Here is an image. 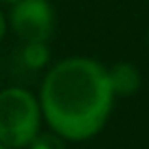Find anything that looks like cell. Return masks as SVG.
Listing matches in <instances>:
<instances>
[{
	"mask_svg": "<svg viewBox=\"0 0 149 149\" xmlns=\"http://www.w3.org/2000/svg\"><path fill=\"white\" fill-rule=\"evenodd\" d=\"M107 77H110V86L114 94H132L140 84L138 70L132 64H116L112 70H107Z\"/></svg>",
	"mask_w": 149,
	"mask_h": 149,
	"instance_id": "277c9868",
	"label": "cell"
},
{
	"mask_svg": "<svg viewBox=\"0 0 149 149\" xmlns=\"http://www.w3.org/2000/svg\"><path fill=\"white\" fill-rule=\"evenodd\" d=\"M40 127V105L31 92L9 88L0 92V143L7 147L31 145Z\"/></svg>",
	"mask_w": 149,
	"mask_h": 149,
	"instance_id": "7a4b0ae2",
	"label": "cell"
},
{
	"mask_svg": "<svg viewBox=\"0 0 149 149\" xmlns=\"http://www.w3.org/2000/svg\"><path fill=\"white\" fill-rule=\"evenodd\" d=\"M31 149H66V145L55 134H42L31 140Z\"/></svg>",
	"mask_w": 149,
	"mask_h": 149,
	"instance_id": "8992f818",
	"label": "cell"
},
{
	"mask_svg": "<svg viewBox=\"0 0 149 149\" xmlns=\"http://www.w3.org/2000/svg\"><path fill=\"white\" fill-rule=\"evenodd\" d=\"M48 59V48L44 42H24L22 61L29 68H42Z\"/></svg>",
	"mask_w": 149,
	"mask_h": 149,
	"instance_id": "5b68a950",
	"label": "cell"
},
{
	"mask_svg": "<svg viewBox=\"0 0 149 149\" xmlns=\"http://www.w3.org/2000/svg\"><path fill=\"white\" fill-rule=\"evenodd\" d=\"M5 18H2V13H0V40H2V35H5Z\"/></svg>",
	"mask_w": 149,
	"mask_h": 149,
	"instance_id": "52a82bcc",
	"label": "cell"
},
{
	"mask_svg": "<svg viewBox=\"0 0 149 149\" xmlns=\"http://www.w3.org/2000/svg\"><path fill=\"white\" fill-rule=\"evenodd\" d=\"M0 2H7V5H15V2H20V0H0Z\"/></svg>",
	"mask_w": 149,
	"mask_h": 149,
	"instance_id": "ba28073f",
	"label": "cell"
},
{
	"mask_svg": "<svg viewBox=\"0 0 149 149\" xmlns=\"http://www.w3.org/2000/svg\"><path fill=\"white\" fill-rule=\"evenodd\" d=\"M0 149H5V147H2V143H0Z\"/></svg>",
	"mask_w": 149,
	"mask_h": 149,
	"instance_id": "9c48e42d",
	"label": "cell"
},
{
	"mask_svg": "<svg viewBox=\"0 0 149 149\" xmlns=\"http://www.w3.org/2000/svg\"><path fill=\"white\" fill-rule=\"evenodd\" d=\"M107 70L84 57H72L48 72L42 86V112L59 136L84 140L103 127L112 107Z\"/></svg>",
	"mask_w": 149,
	"mask_h": 149,
	"instance_id": "6da1fadb",
	"label": "cell"
},
{
	"mask_svg": "<svg viewBox=\"0 0 149 149\" xmlns=\"http://www.w3.org/2000/svg\"><path fill=\"white\" fill-rule=\"evenodd\" d=\"M53 22V9L46 0H20L11 11V24L24 42H46Z\"/></svg>",
	"mask_w": 149,
	"mask_h": 149,
	"instance_id": "3957f363",
	"label": "cell"
}]
</instances>
